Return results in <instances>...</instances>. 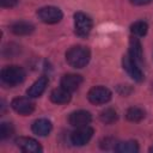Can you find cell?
<instances>
[{
  "label": "cell",
  "instance_id": "17",
  "mask_svg": "<svg viewBox=\"0 0 153 153\" xmlns=\"http://www.w3.org/2000/svg\"><path fill=\"white\" fill-rule=\"evenodd\" d=\"M115 149L118 153H136L139 152V145L134 140H128L123 142H117V146Z\"/></svg>",
  "mask_w": 153,
  "mask_h": 153
},
{
  "label": "cell",
  "instance_id": "7",
  "mask_svg": "<svg viewBox=\"0 0 153 153\" xmlns=\"http://www.w3.org/2000/svg\"><path fill=\"white\" fill-rule=\"evenodd\" d=\"M122 65L124 71L128 73V75L134 79L137 82H141L143 80V73L139 67V63L136 61H134L129 55H124L122 59Z\"/></svg>",
  "mask_w": 153,
  "mask_h": 153
},
{
  "label": "cell",
  "instance_id": "11",
  "mask_svg": "<svg viewBox=\"0 0 153 153\" xmlns=\"http://www.w3.org/2000/svg\"><path fill=\"white\" fill-rule=\"evenodd\" d=\"M81 82H82V76L79 74L69 73V74H65L61 78V87L66 88L69 92L76 91L81 85Z\"/></svg>",
  "mask_w": 153,
  "mask_h": 153
},
{
  "label": "cell",
  "instance_id": "18",
  "mask_svg": "<svg viewBox=\"0 0 153 153\" xmlns=\"http://www.w3.org/2000/svg\"><path fill=\"white\" fill-rule=\"evenodd\" d=\"M99 118H100V121H102L103 123H105V124H112V123H115V122L117 121L118 115H117V111H116L115 109L108 108V109H105V110H103V111L100 112Z\"/></svg>",
  "mask_w": 153,
  "mask_h": 153
},
{
  "label": "cell",
  "instance_id": "25",
  "mask_svg": "<svg viewBox=\"0 0 153 153\" xmlns=\"http://www.w3.org/2000/svg\"><path fill=\"white\" fill-rule=\"evenodd\" d=\"M149 152H151V153H153V146H152V147L149 148Z\"/></svg>",
  "mask_w": 153,
  "mask_h": 153
},
{
  "label": "cell",
  "instance_id": "15",
  "mask_svg": "<svg viewBox=\"0 0 153 153\" xmlns=\"http://www.w3.org/2000/svg\"><path fill=\"white\" fill-rule=\"evenodd\" d=\"M71 98H72L71 92L67 91L63 87L55 88L50 93V100L53 103H55V104H66V103H68L71 100Z\"/></svg>",
  "mask_w": 153,
  "mask_h": 153
},
{
  "label": "cell",
  "instance_id": "10",
  "mask_svg": "<svg viewBox=\"0 0 153 153\" xmlns=\"http://www.w3.org/2000/svg\"><path fill=\"white\" fill-rule=\"evenodd\" d=\"M17 146L26 153H39L42 152V147L39 145V142L32 137H27V136H22L18 137L16 140Z\"/></svg>",
  "mask_w": 153,
  "mask_h": 153
},
{
  "label": "cell",
  "instance_id": "2",
  "mask_svg": "<svg viewBox=\"0 0 153 153\" xmlns=\"http://www.w3.org/2000/svg\"><path fill=\"white\" fill-rule=\"evenodd\" d=\"M25 79V71L19 66H6L1 71V80L8 86H16Z\"/></svg>",
  "mask_w": 153,
  "mask_h": 153
},
{
  "label": "cell",
  "instance_id": "4",
  "mask_svg": "<svg viewBox=\"0 0 153 153\" xmlns=\"http://www.w3.org/2000/svg\"><path fill=\"white\" fill-rule=\"evenodd\" d=\"M37 16L45 24H56L63 17L62 11L59 7H55V6H44V7H41L37 11Z\"/></svg>",
  "mask_w": 153,
  "mask_h": 153
},
{
  "label": "cell",
  "instance_id": "13",
  "mask_svg": "<svg viewBox=\"0 0 153 153\" xmlns=\"http://www.w3.org/2000/svg\"><path fill=\"white\" fill-rule=\"evenodd\" d=\"M32 131L36 134V135H39V136H45L48 135L51 129H53V124L47 118H39V120H36L33 123H32V127H31Z\"/></svg>",
  "mask_w": 153,
  "mask_h": 153
},
{
  "label": "cell",
  "instance_id": "3",
  "mask_svg": "<svg viewBox=\"0 0 153 153\" xmlns=\"http://www.w3.org/2000/svg\"><path fill=\"white\" fill-rule=\"evenodd\" d=\"M93 22L90 16H87L84 12H76L74 13V32L79 37H87L92 30Z\"/></svg>",
  "mask_w": 153,
  "mask_h": 153
},
{
  "label": "cell",
  "instance_id": "19",
  "mask_svg": "<svg viewBox=\"0 0 153 153\" xmlns=\"http://www.w3.org/2000/svg\"><path fill=\"white\" fill-rule=\"evenodd\" d=\"M126 117L130 122H140L145 117V111L137 106H131L126 111Z\"/></svg>",
  "mask_w": 153,
  "mask_h": 153
},
{
  "label": "cell",
  "instance_id": "24",
  "mask_svg": "<svg viewBox=\"0 0 153 153\" xmlns=\"http://www.w3.org/2000/svg\"><path fill=\"white\" fill-rule=\"evenodd\" d=\"M133 5H136V6H143V5H148L151 4L153 0H129Z\"/></svg>",
  "mask_w": 153,
  "mask_h": 153
},
{
  "label": "cell",
  "instance_id": "22",
  "mask_svg": "<svg viewBox=\"0 0 153 153\" xmlns=\"http://www.w3.org/2000/svg\"><path fill=\"white\" fill-rule=\"evenodd\" d=\"M115 143H117L115 139H112V137H105V139H103L100 141V147L103 149H111V148H116L117 145H115Z\"/></svg>",
  "mask_w": 153,
  "mask_h": 153
},
{
  "label": "cell",
  "instance_id": "9",
  "mask_svg": "<svg viewBox=\"0 0 153 153\" xmlns=\"http://www.w3.org/2000/svg\"><path fill=\"white\" fill-rule=\"evenodd\" d=\"M91 121H92V115L86 110H76V111H73L68 116L69 124L75 127V128L87 126Z\"/></svg>",
  "mask_w": 153,
  "mask_h": 153
},
{
  "label": "cell",
  "instance_id": "20",
  "mask_svg": "<svg viewBox=\"0 0 153 153\" xmlns=\"http://www.w3.org/2000/svg\"><path fill=\"white\" fill-rule=\"evenodd\" d=\"M147 30H148V25L146 22H142V20H139V22H135L134 24H131L130 26V32L134 35V36H145L147 33Z\"/></svg>",
  "mask_w": 153,
  "mask_h": 153
},
{
  "label": "cell",
  "instance_id": "1",
  "mask_svg": "<svg viewBox=\"0 0 153 153\" xmlns=\"http://www.w3.org/2000/svg\"><path fill=\"white\" fill-rule=\"evenodd\" d=\"M91 59L90 49L84 45H73L66 53V61L73 68L85 67Z\"/></svg>",
  "mask_w": 153,
  "mask_h": 153
},
{
  "label": "cell",
  "instance_id": "5",
  "mask_svg": "<svg viewBox=\"0 0 153 153\" xmlns=\"http://www.w3.org/2000/svg\"><path fill=\"white\" fill-rule=\"evenodd\" d=\"M111 91L104 86H94L87 93V99L96 105L105 104L111 99Z\"/></svg>",
  "mask_w": 153,
  "mask_h": 153
},
{
  "label": "cell",
  "instance_id": "23",
  "mask_svg": "<svg viewBox=\"0 0 153 153\" xmlns=\"http://www.w3.org/2000/svg\"><path fill=\"white\" fill-rule=\"evenodd\" d=\"M18 0H0V6L5 8H11L17 5Z\"/></svg>",
  "mask_w": 153,
  "mask_h": 153
},
{
  "label": "cell",
  "instance_id": "16",
  "mask_svg": "<svg viewBox=\"0 0 153 153\" xmlns=\"http://www.w3.org/2000/svg\"><path fill=\"white\" fill-rule=\"evenodd\" d=\"M128 55L137 63L142 61V45L140 41L134 36L129 41V54Z\"/></svg>",
  "mask_w": 153,
  "mask_h": 153
},
{
  "label": "cell",
  "instance_id": "14",
  "mask_svg": "<svg viewBox=\"0 0 153 153\" xmlns=\"http://www.w3.org/2000/svg\"><path fill=\"white\" fill-rule=\"evenodd\" d=\"M35 30V26L27 22H16L11 25V31L16 36H27L31 35Z\"/></svg>",
  "mask_w": 153,
  "mask_h": 153
},
{
  "label": "cell",
  "instance_id": "6",
  "mask_svg": "<svg viewBox=\"0 0 153 153\" xmlns=\"http://www.w3.org/2000/svg\"><path fill=\"white\" fill-rule=\"evenodd\" d=\"M92 136H93V128L88 127V124L78 127L71 134V142L75 146H84L91 140Z\"/></svg>",
  "mask_w": 153,
  "mask_h": 153
},
{
  "label": "cell",
  "instance_id": "8",
  "mask_svg": "<svg viewBox=\"0 0 153 153\" xmlns=\"http://www.w3.org/2000/svg\"><path fill=\"white\" fill-rule=\"evenodd\" d=\"M12 109L22 116L30 115L35 110V104L29 97H17L11 102Z\"/></svg>",
  "mask_w": 153,
  "mask_h": 153
},
{
  "label": "cell",
  "instance_id": "21",
  "mask_svg": "<svg viewBox=\"0 0 153 153\" xmlns=\"http://www.w3.org/2000/svg\"><path fill=\"white\" fill-rule=\"evenodd\" d=\"M13 134V126L8 122H2L0 126V137L7 139Z\"/></svg>",
  "mask_w": 153,
  "mask_h": 153
},
{
  "label": "cell",
  "instance_id": "12",
  "mask_svg": "<svg viewBox=\"0 0 153 153\" xmlns=\"http://www.w3.org/2000/svg\"><path fill=\"white\" fill-rule=\"evenodd\" d=\"M48 82H49V80H48L47 76H41V78H38V79L27 88L26 94H27L30 98H37V97H39V96L45 91V88H47V86H48Z\"/></svg>",
  "mask_w": 153,
  "mask_h": 153
}]
</instances>
